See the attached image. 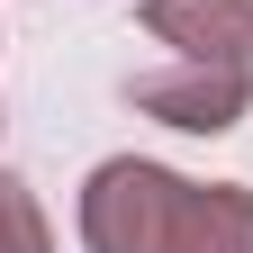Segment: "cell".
<instances>
[{
  "label": "cell",
  "instance_id": "5b68a950",
  "mask_svg": "<svg viewBox=\"0 0 253 253\" xmlns=\"http://www.w3.org/2000/svg\"><path fill=\"white\" fill-rule=\"evenodd\" d=\"M0 253H54V226L18 172H0Z\"/></svg>",
  "mask_w": 253,
  "mask_h": 253
},
{
  "label": "cell",
  "instance_id": "277c9868",
  "mask_svg": "<svg viewBox=\"0 0 253 253\" xmlns=\"http://www.w3.org/2000/svg\"><path fill=\"white\" fill-rule=\"evenodd\" d=\"M163 253H253V190H235V181H190Z\"/></svg>",
  "mask_w": 253,
  "mask_h": 253
},
{
  "label": "cell",
  "instance_id": "3957f363",
  "mask_svg": "<svg viewBox=\"0 0 253 253\" xmlns=\"http://www.w3.org/2000/svg\"><path fill=\"white\" fill-rule=\"evenodd\" d=\"M145 37L172 54L253 63V0H145Z\"/></svg>",
  "mask_w": 253,
  "mask_h": 253
},
{
  "label": "cell",
  "instance_id": "7a4b0ae2",
  "mask_svg": "<svg viewBox=\"0 0 253 253\" xmlns=\"http://www.w3.org/2000/svg\"><path fill=\"white\" fill-rule=\"evenodd\" d=\"M126 100H136L145 118L181 126V136H226V126H244V109H253V63L172 54L163 73H136V82H126Z\"/></svg>",
  "mask_w": 253,
  "mask_h": 253
},
{
  "label": "cell",
  "instance_id": "6da1fadb",
  "mask_svg": "<svg viewBox=\"0 0 253 253\" xmlns=\"http://www.w3.org/2000/svg\"><path fill=\"white\" fill-rule=\"evenodd\" d=\"M181 172L145 163V154H109L100 172L82 181V244L90 253H163L172 217H181Z\"/></svg>",
  "mask_w": 253,
  "mask_h": 253
}]
</instances>
